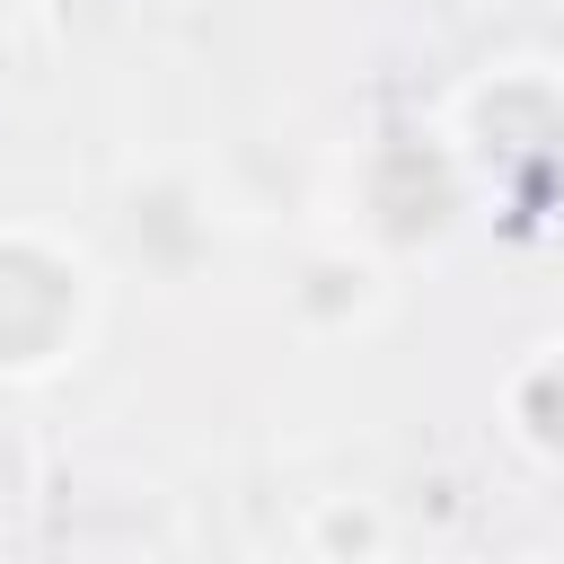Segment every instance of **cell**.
Returning a JSON list of instances; mask_svg holds the SVG:
<instances>
[{
    "mask_svg": "<svg viewBox=\"0 0 564 564\" xmlns=\"http://www.w3.org/2000/svg\"><path fill=\"white\" fill-rule=\"evenodd\" d=\"M555 9H564V0H555Z\"/></svg>",
    "mask_w": 564,
    "mask_h": 564,
    "instance_id": "cell-6",
    "label": "cell"
},
{
    "mask_svg": "<svg viewBox=\"0 0 564 564\" xmlns=\"http://www.w3.org/2000/svg\"><path fill=\"white\" fill-rule=\"evenodd\" d=\"M97 326V273L70 238L0 229V379H53Z\"/></svg>",
    "mask_w": 564,
    "mask_h": 564,
    "instance_id": "cell-1",
    "label": "cell"
},
{
    "mask_svg": "<svg viewBox=\"0 0 564 564\" xmlns=\"http://www.w3.org/2000/svg\"><path fill=\"white\" fill-rule=\"evenodd\" d=\"M388 308V273H379V256H361V247H317L308 264H300V282H291V317L308 326V335H352V326H370Z\"/></svg>",
    "mask_w": 564,
    "mask_h": 564,
    "instance_id": "cell-2",
    "label": "cell"
},
{
    "mask_svg": "<svg viewBox=\"0 0 564 564\" xmlns=\"http://www.w3.org/2000/svg\"><path fill=\"white\" fill-rule=\"evenodd\" d=\"M502 414H511L520 449H538L546 467H564V335L529 344V361L502 379Z\"/></svg>",
    "mask_w": 564,
    "mask_h": 564,
    "instance_id": "cell-3",
    "label": "cell"
},
{
    "mask_svg": "<svg viewBox=\"0 0 564 564\" xmlns=\"http://www.w3.org/2000/svg\"><path fill=\"white\" fill-rule=\"evenodd\" d=\"M300 538H308L317 564H379L388 520H379V502H361V494H326V502H308Z\"/></svg>",
    "mask_w": 564,
    "mask_h": 564,
    "instance_id": "cell-4",
    "label": "cell"
},
{
    "mask_svg": "<svg viewBox=\"0 0 564 564\" xmlns=\"http://www.w3.org/2000/svg\"><path fill=\"white\" fill-rule=\"evenodd\" d=\"M18 18H26V0H0V35H9V26H18Z\"/></svg>",
    "mask_w": 564,
    "mask_h": 564,
    "instance_id": "cell-5",
    "label": "cell"
}]
</instances>
